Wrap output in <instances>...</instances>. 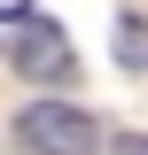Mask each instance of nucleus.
Wrapping results in <instances>:
<instances>
[{"mask_svg":"<svg viewBox=\"0 0 148 155\" xmlns=\"http://www.w3.org/2000/svg\"><path fill=\"white\" fill-rule=\"evenodd\" d=\"M23 140H31L39 155H93L101 147V124H93L86 109H62V101H31V109H23Z\"/></svg>","mask_w":148,"mask_h":155,"instance_id":"f257e3e1","label":"nucleus"},{"mask_svg":"<svg viewBox=\"0 0 148 155\" xmlns=\"http://www.w3.org/2000/svg\"><path fill=\"white\" fill-rule=\"evenodd\" d=\"M117 155H148V140H117Z\"/></svg>","mask_w":148,"mask_h":155,"instance_id":"39448f33","label":"nucleus"},{"mask_svg":"<svg viewBox=\"0 0 148 155\" xmlns=\"http://www.w3.org/2000/svg\"><path fill=\"white\" fill-rule=\"evenodd\" d=\"M0 16H8V23H23V16H31V0H0Z\"/></svg>","mask_w":148,"mask_h":155,"instance_id":"20e7f679","label":"nucleus"},{"mask_svg":"<svg viewBox=\"0 0 148 155\" xmlns=\"http://www.w3.org/2000/svg\"><path fill=\"white\" fill-rule=\"evenodd\" d=\"M117 62H125V70H148V23L140 16L117 23Z\"/></svg>","mask_w":148,"mask_h":155,"instance_id":"7ed1b4c3","label":"nucleus"},{"mask_svg":"<svg viewBox=\"0 0 148 155\" xmlns=\"http://www.w3.org/2000/svg\"><path fill=\"white\" fill-rule=\"evenodd\" d=\"M16 70H23V78H39V85H62V78L78 70V62H70V39H62L55 23H31V16H23V39H16Z\"/></svg>","mask_w":148,"mask_h":155,"instance_id":"f03ea898","label":"nucleus"}]
</instances>
